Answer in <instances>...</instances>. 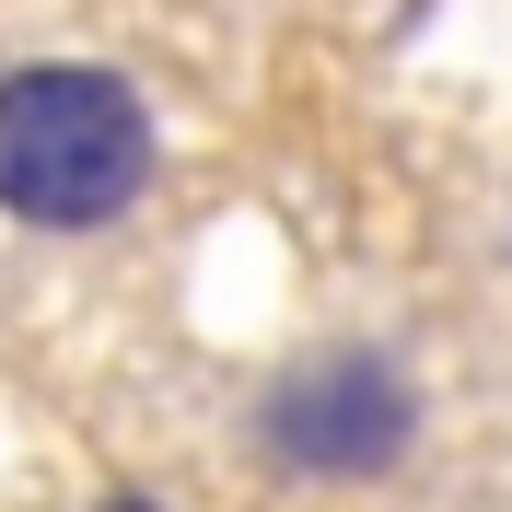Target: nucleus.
Returning a JSON list of instances; mask_svg holds the SVG:
<instances>
[{
    "mask_svg": "<svg viewBox=\"0 0 512 512\" xmlns=\"http://www.w3.org/2000/svg\"><path fill=\"white\" fill-rule=\"evenodd\" d=\"M419 419H431V396H419V373L384 338H326V350L280 361L256 384L245 443L291 489H373L419 454Z\"/></svg>",
    "mask_w": 512,
    "mask_h": 512,
    "instance_id": "nucleus-2",
    "label": "nucleus"
},
{
    "mask_svg": "<svg viewBox=\"0 0 512 512\" xmlns=\"http://www.w3.org/2000/svg\"><path fill=\"white\" fill-rule=\"evenodd\" d=\"M94 512H163V501H152V489H105Z\"/></svg>",
    "mask_w": 512,
    "mask_h": 512,
    "instance_id": "nucleus-3",
    "label": "nucleus"
},
{
    "mask_svg": "<svg viewBox=\"0 0 512 512\" xmlns=\"http://www.w3.org/2000/svg\"><path fill=\"white\" fill-rule=\"evenodd\" d=\"M163 128L152 94L105 59L0 70V222L24 233H105L152 198Z\"/></svg>",
    "mask_w": 512,
    "mask_h": 512,
    "instance_id": "nucleus-1",
    "label": "nucleus"
}]
</instances>
